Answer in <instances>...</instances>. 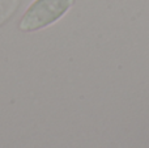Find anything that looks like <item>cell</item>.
<instances>
[{"label":"cell","mask_w":149,"mask_h":148,"mask_svg":"<svg viewBox=\"0 0 149 148\" xmlns=\"http://www.w3.org/2000/svg\"><path fill=\"white\" fill-rule=\"evenodd\" d=\"M74 0H34L18 22L25 33L41 30L62 18L73 5Z\"/></svg>","instance_id":"6da1fadb"}]
</instances>
